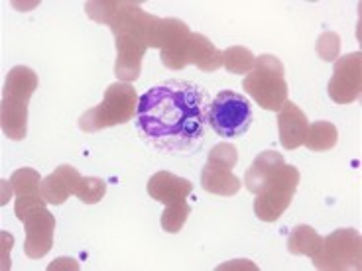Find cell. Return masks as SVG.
Instances as JSON below:
<instances>
[{"instance_id":"cell-1","label":"cell","mask_w":362,"mask_h":271,"mask_svg":"<svg viewBox=\"0 0 362 271\" xmlns=\"http://www.w3.org/2000/svg\"><path fill=\"white\" fill-rule=\"evenodd\" d=\"M207 90L191 81L160 83L138 99L134 126L156 152L168 155L193 154L205 138Z\"/></svg>"},{"instance_id":"cell-2","label":"cell","mask_w":362,"mask_h":271,"mask_svg":"<svg viewBox=\"0 0 362 271\" xmlns=\"http://www.w3.org/2000/svg\"><path fill=\"white\" fill-rule=\"evenodd\" d=\"M99 6L105 10L99 16H93V20L109 24L117 36V77L124 81H136L140 75V61L144 57L146 47H150L154 42L160 18L146 14L140 10V4L132 2H112L115 10H107L105 4Z\"/></svg>"},{"instance_id":"cell-3","label":"cell","mask_w":362,"mask_h":271,"mask_svg":"<svg viewBox=\"0 0 362 271\" xmlns=\"http://www.w3.org/2000/svg\"><path fill=\"white\" fill-rule=\"evenodd\" d=\"M36 89L37 77L30 67L16 65L8 73L4 95H2V132L10 140L26 138L28 100Z\"/></svg>"},{"instance_id":"cell-4","label":"cell","mask_w":362,"mask_h":271,"mask_svg":"<svg viewBox=\"0 0 362 271\" xmlns=\"http://www.w3.org/2000/svg\"><path fill=\"white\" fill-rule=\"evenodd\" d=\"M284 65L274 55H260L254 59L250 73L243 81V89L262 109L280 110L288 100V83L284 79Z\"/></svg>"},{"instance_id":"cell-5","label":"cell","mask_w":362,"mask_h":271,"mask_svg":"<svg viewBox=\"0 0 362 271\" xmlns=\"http://www.w3.org/2000/svg\"><path fill=\"white\" fill-rule=\"evenodd\" d=\"M138 97L134 87L128 83H115L107 89L105 100L99 107L87 110L79 118V128L83 132H97L100 128H110L124 124L136 114Z\"/></svg>"},{"instance_id":"cell-6","label":"cell","mask_w":362,"mask_h":271,"mask_svg":"<svg viewBox=\"0 0 362 271\" xmlns=\"http://www.w3.org/2000/svg\"><path fill=\"white\" fill-rule=\"evenodd\" d=\"M205 118L213 132H217L221 138H240L248 132L254 114L245 95L235 90H221L209 102Z\"/></svg>"},{"instance_id":"cell-7","label":"cell","mask_w":362,"mask_h":271,"mask_svg":"<svg viewBox=\"0 0 362 271\" xmlns=\"http://www.w3.org/2000/svg\"><path fill=\"white\" fill-rule=\"evenodd\" d=\"M299 171L293 165H281L278 171L266 181L262 189L256 193L254 212L262 222H276L290 207L298 191Z\"/></svg>"},{"instance_id":"cell-8","label":"cell","mask_w":362,"mask_h":271,"mask_svg":"<svg viewBox=\"0 0 362 271\" xmlns=\"http://www.w3.org/2000/svg\"><path fill=\"white\" fill-rule=\"evenodd\" d=\"M238 154L236 147L230 144H218L213 147L209 154L207 165L201 175V185L207 193L221 195V197H230L236 195L240 189V179L233 175Z\"/></svg>"},{"instance_id":"cell-9","label":"cell","mask_w":362,"mask_h":271,"mask_svg":"<svg viewBox=\"0 0 362 271\" xmlns=\"http://www.w3.org/2000/svg\"><path fill=\"white\" fill-rule=\"evenodd\" d=\"M313 262L319 270H361V234L349 228L327 236Z\"/></svg>"},{"instance_id":"cell-10","label":"cell","mask_w":362,"mask_h":271,"mask_svg":"<svg viewBox=\"0 0 362 271\" xmlns=\"http://www.w3.org/2000/svg\"><path fill=\"white\" fill-rule=\"evenodd\" d=\"M26 224V253L32 260H40L52 250L55 230V218L45 210L44 200L24 208L16 215Z\"/></svg>"},{"instance_id":"cell-11","label":"cell","mask_w":362,"mask_h":271,"mask_svg":"<svg viewBox=\"0 0 362 271\" xmlns=\"http://www.w3.org/2000/svg\"><path fill=\"white\" fill-rule=\"evenodd\" d=\"M362 55L349 54L341 57L335 64V71L329 81V97L335 100L337 104H349L361 97L362 85Z\"/></svg>"},{"instance_id":"cell-12","label":"cell","mask_w":362,"mask_h":271,"mask_svg":"<svg viewBox=\"0 0 362 271\" xmlns=\"http://www.w3.org/2000/svg\"><path fill=\"white\" fill-rule=\"evenodd\" d=\"M83 181L85 177L79 175L77 169H73L71 165H62L57 171L47 175L44 183L40 185L42 197L49 205H64L69 195H77L83 189Z\"/></svg>"},{"instance_id":"cell-13","label":"cell","mask_w":362,"mask_h":271,"mask_svg":"<svg viewBox=\"0 0 362 271\" xmlns=\"http://www.w3.org/2000/svg\"><path fill=\"white\" fill-rule=\"evenodd\" d=\"M278 126H280V142L286 150H298L299 145H303L309 122L298 104L290 100L284 102V107L278 110Z\"/></svg>"},{"instance_id":"cell-14","label":"cell","mask_w":362,"mask_h":271,"mask_svg":"<svg viewBox=\"0 0 362 271\" xmlns=\"http://www.w3.org/2000/svg\"><path fill=\"white\" fill-rule=\"evenodd\" d=\"M191 189H193L191 181L175 177L172 173H156L154 177H150V181H148L150 197L165 205V207L173 205V203H180V200H185Z\"/></svg>"},{"instance_id":"cell-15","label":"cell","mask_w":362,"mask_h":271,"mask_svg":"<svg viewBox=\"0 0 362 271\" xmlns=\"http://www.w3.org/2000/svg\"><path fill=\"white\" fill-rule=\"evenodd\" d=\"M281 165H284V157L280 154H276V152H264V154L258 155L245 175L246 189L256 195L266 185V181L270 179Z\"/></svg>"},{"instance_id":"cell-16","label":"cell","mask_w":362,"mask_h":271,"mask_svg":"<svg viewBox=\"0 0 362 271\" xmlns=\"http://www.w3.org/2000/svg\"><path fill=\"white\" fill-rule=\"evenodd\" d=\"M321 242H323V238L317 236L311 226H298L291 232L288 250L291 253H298V255H309L313 260L319 253V250H321Z\"/></svg>"},{"instance_id":"cell-17","label":"cell","mask_w":362,"mask_h":271,"mask_svg":"<svg viewBox=\"0 0 362 271\" xmlns=\"http://www.w3.org/2000/svg\"><path fill=\"white\" fill-rule=\"evenodd\" d=\"M337 136H339L337 128L331 122H313L309 124L303 144L308 145L311 152H327L335 147Z\"/></svg>"},{"instance_id":"cell-18","label":"cell","mask_w":362,"mask_h":271,"mask_svg":"<svg viewBox=\"0 0 362 271\" xmlns=\"http://www.w3.org/2000/svg\"><path fill=\"white\" fill-rule=\"evenodd\" d=\"M191 207L187 205V200H180V203H173L168 205V208L163 210L162 215V228L170 234L180 232L181 226L185 224V220L189 217Z\"/></svg>"},{"instance_id":"cell-19","label":"cell","mask_w":362,"mask_h":271,"mask_svg":"<svg viewBox=\"0 0 362 271\" xmlns=\"http://www.w3.org/2000/svg\"><path fill=\"white\" fill-rule=\"evenodd\" d=\"M223 65L233 73H250L254 65V55L245 47H230L223 54Z\"/></svg>"},{"instance_id":"cell-20","label":"cell","mask_w":362,"mask_h":271,"mask_svg":"<svg viewBox=\"0 0 362 271\" xmlns=\"http://www.w3.org/2000/svg\"><path fill=\"white\" fill-rule=\"evenodd\" d=\"M105 193H107L105 181L97 179V177H87V179L83 181V189L79 193V199L83 203H87V205H95V203H99L105 197Z\"/></svg>"},{"instance_id":"cell-21","label":"cell","mask_w":362,"mask_h":271,"mask_svg":"<svg viewBox=\"0 0 362 271\" xmlns=\"http://www.w3.org/2000/svg\"><path fill=\"white\" fill-rule=\"evenodd\" d=\"M339 52H341V40H339L335 32H327V34L319 37V42H317V54L321 55V59L335 61Z\"/></svg>"}]
</instances>
